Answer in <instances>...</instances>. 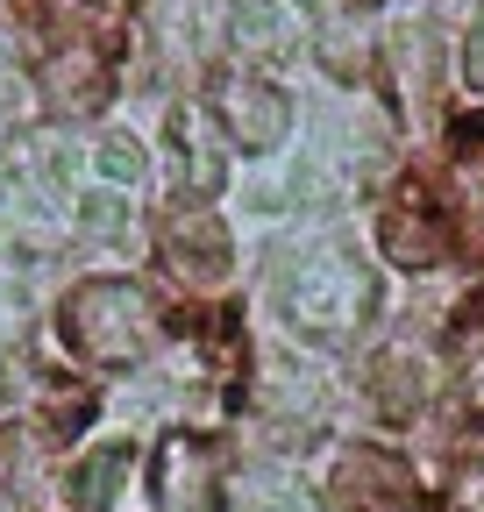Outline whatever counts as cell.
Wrapping results in <instances>:
<instances>
[{"label":"cell","mask_w":484,"mask_h":512,"mask_svg":"<svg viewBox=\"0 0 484 512\" xmlns=\"http://www.w3.org/2000/svg\"><path fill=\"white\" fill-rule=\"evenodd\" d=\"M164 249H171V271L193 278V285H214V278L228 271V235H221V221H214L200 200H193L186 214H171Z\"/></svg>","instance_id":"8992f818"},{"label":"cell","mask_w":484,"mask_h":512,"mask_svg":"<svg viewBox=\"0 0 484 512\" xmlns=\"http://www.w3.org/2000/svg\"><path fill=\"white\" fill-rule=\"evenodd\" d=\"M342 498H349V512H420V498H413V477L392 463V456H356L349 470H342Z\"/></svg>","instance_id":"52a82bcc"},{"label":"cell","mask_w":484,"mask_h":512,"mask_svg":"<svg viewBox=\"0 0 484 512\" xmlns=\"http://www.w3.org/2000/svg\"><path fill=\"white\" fill-rule=\"evenodd\" d=\"M114 470H129V448H107V456H93V463L79 470V505H107V491H114L107 477H114Z\"/></svg>","instance_id":"30bf717a"},{"label":"cell","mask_w":484,"mask_h":512,"mask_svg":"<svg viewBox=\"0 0 484 512\" xmlns=\"http://www.w3.org/2000/svg\"><path fill=\"white\" fill-rule=\"evenodd\" d=\"M420 370H428V363H420L413 349H392V356L378 363V392H385L392 413H413L420 399H428V377H420Z\"/></svg>","instance_id":"9c48e42d"},{"label":"cell","mask_w":484,"mask_h":512,"mask_svg":"<svg viewBox=\"0 0 484 512\" xmlns=\"http://www.w3.org/2000/svg\"><path fill=\"white\" fill-rule=\"evenodd\" d=\"M371 306H378V285L349 249H314L285 271V320L314 342L356 335L363 320H371Z\"/></svg>","instance_id":"6da1fadb"},{"label":"cell","mask_w":484,"mask_h":512,"mask_svg":"<svg viewBox=\"0 0 484 512\" xmlns=\"http://www.w3.org/2000/svg\"><path fill=\"white\" fill-rule=\"evenodd\" d=\"M463 406L484 420V328L463 335Z\"/></svg>","instance_id":"8fae6325"},{"label":"cell","mask_w":484,"mask_h":512,"mask_svg":"<svg viewBox=\"0 0 484 512\" xmlns=\"http://www.w3.org/2000/svg\"><path fill=\"white\" fill-rule=\"evenodd\" d=\"M214 498V448L200 434H171L157 448V505L164 512H207Z\"/></svg>","instance_id":"5b68a950"},{"label":"cell","mask_w":484,"mask_h":512,"mask_svg":"<svg viewBox=\"0 0 484 512\" xmlns=\"http://www.w3.org/2000/svg\"><path fill=\"white\" fill-rule=\"evenodd\" d=\"M378 242H385V256L392 264H406V271H420V264H442L449 256V242H456V221L428 200L420 185H406L399 200L385 207V221H378Z\"/></svg>","instance_id":"3957f363"},{"label":"cell","mask_w":484,"mask_h":512,"mask_svg":"<svg viewBox=\"0 0 484 512\" xmlns=\"http://www.w3.org/2000/svg\"><path fill=\"white\" fill-rule=\"evenodd\" d=\"M456 192H463V221L484 235V114L456 128Z\"/></svg>","instance_id":"ba28073f"},{"label":"cell","mask_w":484,"mask_h":512,"mask_svg":"<svg viewBox=\"0 0 484 512\" xmlns=\"http://www.w3.org/2000/svg\"><path fill=\"white\" fill-rule=\"evenodd\" d=\"M214 114H221V128L242 150H271V143H285V128H292L285 93L271 79H250V72H228L214 86Z\"/></svg>","instance_id":"277c9868"},{"label":"cell","mask_w":484,"mask_h":512,"mask_svg":"<svg viewBox=\"0 0 484 512\" xmlns=\"http://www.w3.org/2000/svg\"><path fill=\"white\" fill-rule=\"evenodd\" d=\"M65 342L79 363H129L157 342V306L129 285V278H86L65 299Z\"/></svg>","instance_id":"7a4b0ae2"}]
</instances>
